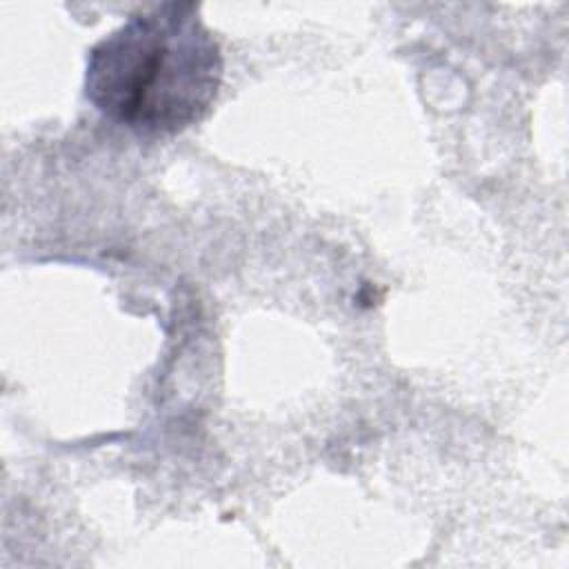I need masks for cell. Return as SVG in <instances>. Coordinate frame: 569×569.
<instances>
[{
  "label": "cell",
  "mask_w": 569,
  "mask_h": 569,
  "mask_svg": "<svg viewBox=\"0 0 569 569\" xmlns=\"http://www.w3.org/2000/svg\"><path fill=\"white\" fill-rule=\"evenodd\" d=\"M222 51L193 2H162L129 16L93 44L84 93L109 120L144 136H171L207 116Z\"/></svg>",
  "instance_id": "cell-1"
}]
</instances>
